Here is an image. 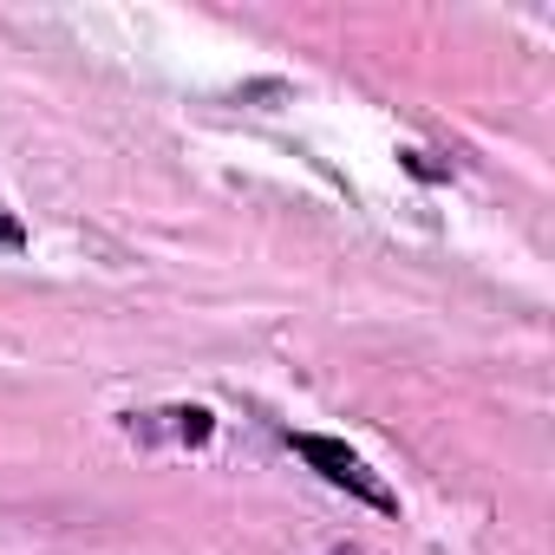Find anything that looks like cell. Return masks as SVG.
<instances>
[{
    "instance_id": "obj_1",
    "label": "cell",
    "mask_w": 555,
    "mask_h": 555,
    "mask_svg": "<svg viewBox=\"0 0 555 555\" xmlns=\"http://www.w3.org/2000/svg\"><path fill=\"white\" fill-rule=\"evenodd\" d=\"M288 444L334 483V490H353L360 503H373V509H386V516H399V496L386 490V477L360 457V451H347L340 438H321V431H288Z\"/></svg>"
},
{
    "instance_id": "obj_2",
    "label": "cell",
    "mask_w": 555,
    "mask_h": 555,
    "mask_svg": "<svg viewBox=\"0 0 555 555\" xmlns=\"http://www.w3.org/2000/svg\"><path fill=\"white\" fill-rule=\"evenodd\" d=\"M0 248H8V255H21V248H27V222H21L8 203H0Z\"/></svg>"
},
{
    "instance_id": "obj_3",
    "label": "cell",
    "mask_w": 555,
    "mask_h": 555,
    "mask_svg": "<svg viewBox=\"0 0 555 555\" xmlns=\"http://www.w3.org/2000/svg\"><path fill=\"white\" fill-rule=\"evenodd\" d=\"M340 555H347V548H340Z\"/></svg>"
}]
</instances>
